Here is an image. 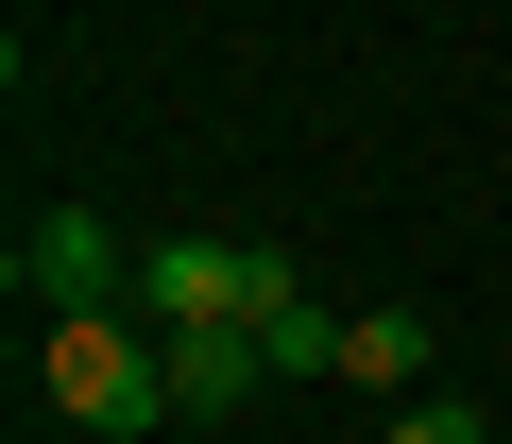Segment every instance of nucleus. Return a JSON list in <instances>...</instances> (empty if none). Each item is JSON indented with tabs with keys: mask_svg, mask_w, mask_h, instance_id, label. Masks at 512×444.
I'll return each instance as SVG.
<instances>
[{
	"mask_svg": "<svg viewBox=\"0 0 512 444\" xmlns=\"http://www.w3.org/2000/svg\"><path fill=\"white\" fill-rule=\"evenodd\" d=\"M35 376H52V410L86 444H154L171 427V325H137V308H52L35 325Z\"/></svg>",
	"mask_w": 512,
	"mask_h": 444,
	"instance_id": "f257e3e1",
	"label": "nucleus"
},
{
	"mask_svg": "<svg viewBox=\"0 0 512 444\" xmlns=\"http://www.w3.org/2000/svg\"><path fill=\"white\" fill-rule=\"evenodd\" d=\"M18 291H35V325H52V308H137V240L86 222V205H35V222H18Z\"/></svg>",
	"mask_w": 512,
	"mask_h": 444,
	"instance_id": "f03ea898",
	"label": "nucleus"
},
{
	"mask_svg": "<svg viewBox=\"0 0 512 444\" xmlns=\"http://www.w3.org/2000/svg\"><path fill=\"white\" fill-rule=\"evenodd\" d=\"M256 376H274V359H256V325H171V427H239Z\"/></svg>",
	"mask_w": 512,
	"mask_h": 444,
	"instance_id": "7ed1b4c3",
	"label": "nucleus"
},
{
	"mask_svg": "<svg viewBox=\"0 0 512 444\" xmlns=\"http://www.w3.org/2000/svg\"><path fill=\"white\" fill-rule=\"evenodd\" d=\"M427 308H342V393H427Z\"/></svg>",
	"mask_w": 512,
	"mask_h": 444,
	"instance_id": "20e7f679",
	"label": "nucleus"
},
{
	"mask_svg": "<svg viewBox=\"0 0 512 444\" xmlns=\"http://www.w3.org/2000/svg\"><path fill=\"white\" fill-rule=\"evenodd\" d=\"M256 359L274 376H342V308H308V274H291L274 308H256Z\"/></svg>",
	"mask_w": 512,
	"mask_h": 444,
	"instance_id": "39448f33",
	"label": "nucleus"
},
{
	"mask_svg": "<svg viewBox=\"0 0 512 444\" xmlns=\"http://www.w3.org/2000/svg\"><path fill=\"white\" fill-rule=\"evenodd\" d=\"M376 444H495V427H478L461 393H393V427H376Z\"/></svg>",
	"mask_w": 512,
	"mask_h": 444,
	"instance_id": "423d86ee",
	"label": "nucleus"
},
{
	"mask_svg": "<svg viewBox=\"0 0 512 444\" xmlns=\"http://www.w3.org/2000/svg\"><path fill=\"white\" fill-rule=\"evenodd\" d=\"M69 444H86V427H69Z\"/></svg>",
	"mask_w": 512,
	"mask_h": 444,
	"instance_id": "0eeeda50",
	"label": "nucleus"
}]
</instances>
